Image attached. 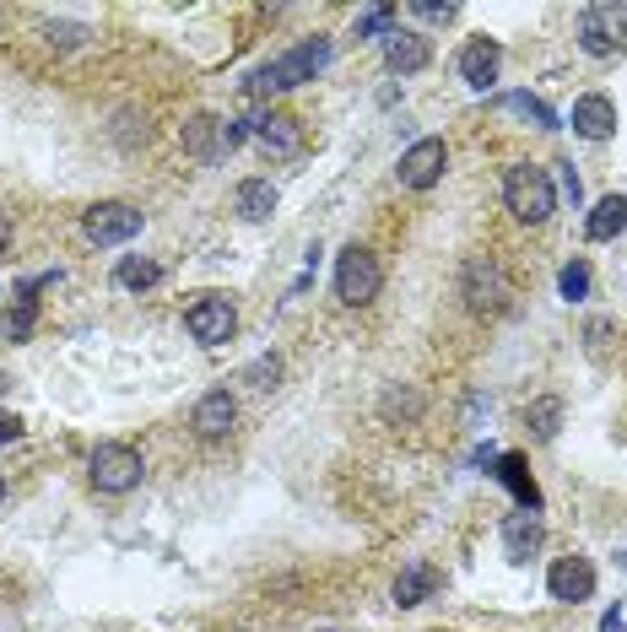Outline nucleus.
I'll return each mask as SVG.
<instances>
[{
    "label": "nucleus",
    "mask_w": 627,
    "mask_h": 632,
    "mask_svg": "<svg viewBox=\"0 0 627 632\" xmlns=\"http://www.w3.org/2000/svg\"><path fill=\"white\" fill-rule=\"evenodd\" d=\"M330 65V38H303L292 44L287 55H276L271 65H260L255 76L244 82V98H265V92H292L303 82H314L319 71Z\"/></svg>",
    "instance_id": "nucleus-1"
},
{
    "label": "nucleus",
    "mask_w": 627,
    "mask_h": 632,
    "mask_svg": "<svg viewBox=\"0 0 627 632\" xmlns=\"http://www.w3.org/2000/svg\"><path fill=\"white\" fill-rule=\"evenodd\" d=\"M503 206L514 211V222L541 227V222L557 211V190H552V179H546V168H536V163H514L509 173H503Z\"/></svg>",
    "instance_id": "nucleus-2"
},
{
    "label": "nucleus",
    "mask_w": 627,
    "mask_h": 632,
    "mask_svg": "<svg viewBox=\"0 0 627 632\" xmlns=\"http://www.w3.org/2000/svg\"><path fill=\"white\" fill-rule=\"evenodd\" d=\"M460 298L471 314H503L514 298V287H509V276H503V265L492 260V254H476V260H465V271H460Z\"/></svg>",
    "instance_id": "nucleus-3"
},
{
    "label": "nucleus",
    "mask_w": 627,
    "mask_h": 632,
    "mask_svg": "<svg viewBox=\"0 0 627 632\" xmlns=\"http://www.w3.org/2000/svg\"><path fill=\"white\" fill-rule=\"evenodd\" d=\"M379 287H384L379 254L363 249V244L341 249V260H336V298H341L346 308H368L373 298H379Z\"/></svg>",
    "instance_id": "nucleus-4"
},
{
    "label": "nucleus",
    "mask_w": 627,
    "mask_h": 632,
    "mask_svg": "<svg viewBox=\"0 0 627 632\" xmlns=\"http://www.w3.org/2000/svg\"><path fill=\"white\" fill-rule=\"evenodd\" d=\"M141 454L130 449V443H98L92 449V460H87V476H92V487L98 492H109V497H125V492H136L141 487Z\"/></svg>",
    "instance_id": "nucleus-5"
},
{
    "label": "nucleus",
    "mask_w": 627,
    "mask_h": 632,
    "mask_svg": "<svg viewBox=\"0 0 627 632\" xmlns=\"http://www.w3.org/2000/svg\"><path fill=\"white\" fill-rule=\"evenodd\" d=\"M627 38V11L622 6H584L579 11V49L590 60H611Z\"/></svg>",
    "instance_id": "nucleus-6"
},
{
    "label": "nucleus",
    "mask_w": 627,
    "mask_h": 632,
    "mask_svg": "<svg viewBox=\"0 0 627 632\" xmlns=\"http://www.w3.org/2000/svg\"><path fill=\"white\" fill-rule=\"evenodd\" d=\"M184 330H190L200 346H222V341H233V330H238V308L222 298V292H200V298L184 308Z\"/></svg>",
    "instance_id": "nucleus-7"
},
{
    "label": "nucleus",
    "mask_w": 627,
    "mask_h": 632,
    "mask_svg": "<svg viewBox=\"0 0 627 632\" xmlns=\"http://www.w3.org/2000/svg\"><path fill=\"white\" fill-rule=\"evenodd\" d=\"M82 233L92 238V244H103V249L130 244V238L141 233V211L125 206V200H98V206L82 217Z\"/></svg>",
    "instance_id": "nucleus-8"
},
{
    "label": "nucleus",
    "mask_w": 627,
    "mask_h": 632,
    "mask_svg": "<svg viewBox=\"0 0 627 632\" xmlns=\"http://www.w3.org/2000/svg\"><path fill=\"white\" fill-rule=\"evenodd\" d=\"M255 146H260L265 157H303V146H309V130H303L292 114L265 109V114L255 119Z\"/></svg>",
    "instance_id": "nucleus-9"
},
{
    "label": "nucleus",
    "mask_w": 627,
    "mask_h": 632,
    "mask_svg": "<svg viewBox=\"0 0 627 632\" xmlns=\"http://www.w3.org/2000/svg\"><path fill=\"white\" fill-rule=\"evenodd\" d=\"M444 163H449V146L438 136L417 141L406 157H400V184H406V190H433V184L444 179Z\"/></svg>",
    "instance_id": "nucleus-10"
},
{
    "label": "nucleus",
    "mask_w": 627,
    "mask_h": 632,
    "mask_svg": "<svg viewBox=\"0 0 627 632\" xmlns=\"http://www.w3.org/2000/svg\"><path fill=\"white\" fill-rule=\"evenodd\" d=\"M546 595L563 600V605L590 600V595H595V568H590V557H557L552 573H546Z\"/></svg>",
    "instance_id": "nucleus-11"
},
{
    "label": "nucleus",
    "mask_w": 627,
    "mask_h": 632,
    "mask_svg": "<svg viewBox=\"0 0 627 632\" xmlns=\"http://www.w3.org/2000/svg\"><path fill=\"white\" fill-rule=\"evenodd\" d=\"M233 422H238V400L228 395V389H211V395H200L195 411H190L195 438H228Z\"/></svg>",
    "instance_id": "nucleus-12"
},
{
    "label": "nucleus",
    "mask_w": 627,
    "mask_h": 632,
    "mask_svg": "<svg viewBox=\"0 0 627 632\" xmlns=\"http://www.w3.org/2000/svg\"><path fill=\"white\" fill-rule=\"evenodd\" d=\"M498 60H503V49H498V38H471V44L460 49V76H465V87H476V92H487L492 82H498Z\"/></svg>",
    "instance_id": "nucleus-13"
},
{
    "label": "nucleus",
    "mask_w": 627,
    "mask_h": 632,
    "mask_svg": "<svg viewBox=\"0 0 627 632\" xmlns=\"http://www.w3.org/2000/svg\"><path fill=\"white\" fill-rule=\"evenodd\" d=\"M611 130H617V103H611L606 92H584V98L573 103V136L606 141Z\"/></svg>",
    "instance_id": "nucleus-14"
},
{
    "label": "nucleus",
    "mask_w": 627,
    "mask_h": 632,
    "mask_svg": "<svg viewBox=\"0 0 627 632\" xmlns=\"http://www.w3.org/2000/svg\"><path fill=\"white\" fill-rule=\"evenodd\" d=\"M546 541V524L541 514H530V508H519V514L503 519V551H509V562H530Z\"/></svg>",
    "instance_id": "nucleus-15"
},
{
    "label": "nucleus",
    "mask_w": 627,
    "mask_h": 632,
    "mask_svg": "<svg viewBox=\"0 0 627 632\" xmlns=\"http://www.w3.org/2000/svg\"><path fill=\"white\" fill-rule=\"evenodd\" d=\"M428 60H433V44L422 33H390V38H384V65H390L395 76L422 71Z\"/></svg>",
    "instance_id": "nucleus-16"
},
{
    "label": "nucleus",
    "mask_w": 627,
    "mask_h": 632,
    "mask_svg": "<svg viewBox=\"0 0 627 632\" xmlns=\"http://www.w3.org/2000/svg\"><path fill=\"white\" fill-rule=\"evenodd\" d=\"M184 152L200 157V163H211V157L228 152V141H222V119L217 114H195L190 125H184Z\"/></svg>",
    "instance_id": "nucleus-17"
},
{
    "label": "nucleus",
    "mask_w": 627,
    "mask_h": 632,
    "mask_svg": "<svg viewBox=\"0 0 627 632\" xmlns=\"http://www.w3.org/2000/svg\"><path fill=\"white\" fill-rule=\"evenodd\" d=\"M438 589V568L433 562H406L395 578V605H422Z\"/></svg>",
    "instance_id": "nucleus-18"
},
{
    "label": "nucleus",
    "mask_w": 627,
    "mask_h": 632,
    "mask_svg": "<svg viewBox=\"0 0 627 632\" xmlns=\"http://www.w3.org/2000/svg\"><path fill=\"white\" fill-rule=\"evenodd\" d=\"M233 206H238V217L244 222H265L276 211V184L271 179H244L238 184V195H233Z\"/></svg>",
    "instance_id": "nucleus-19"
},
{
    "label": "nucleus",
    "mask_w": 627,
    "mask_h": 632,
    "mask_svg": "<svg viewBox=\"0 0 627 632\" xmlns=\"http://www.w3.org/2000/svg\"><path fill=\"white\" fill-rule=\"evenodd\" d=\"M627 227V200L622 195H606V200H595V211H590V222H584V233L595 238V244H606V238H617Z\"/></svg>",
    "instance_id": "nucleus-20"
},
{
    "label": "nucleus",
    "mask_w": 627,
    "mask_h": 632,
    "mask_svg": "<svg viewBox=\"0 0 627 632\" xmlns=\"http://www.w3.org/2000/svg\"><path fill=\"white\" fill-rule=\"evenodd\" d=\"M498 476H503V487L519 497V508H530V514H536V508H541V492H536V481H530V470H525V460H519V454H503V460H498Z\"/></svg>",
    "instance_id": "nucleus-21"
},
{
    "label": "nucleus",
    "mask_w": 627,
    "mask_h": 632,
    "mask_svg": "<svg viewBox=\"0 0 627 632\" xmlns=\"http://www.w3.org/2000/svg\"><path fill=\"white\" fill-rule=\"evenodd\" d=\"M525 427H530V433H536L541 443H552L557 427H563V400H557V395L530 400V406H525Z\"/></svg>",
    "instance_id": "nucleus-22"
},
{
    "label": "nucleus",
    "mask_w": 627,
    "mask_h": 632,
    "mask_svg": "<svg viewBox=\"0 0 627 632\" xmlns=\"http://www.w3.org/2000/svg\"><path fill=\"white\" fill-rule=\"evenodd\" d=\"M114 281H119V287H130V292H146V287L163 281V265H157V260H136V254H130V260H119Z\"/></svg>",
    "instance_id": "nucleus-23"
},
{
    "label": "nucleus",
    "mask_w": 627,
    "mask_h": 632,
    "mask_svg": "<svg viewBox=\"0 0 627 632\" xmlns=\"http://www.w3.org/2000/svg\"><path fill=\"white\" fill-rule=\"evenodd\" d=\"M33 325H38V303L33 298H17L6 314H0V335H6V341H28Z\"/></svg>",
    "instance_id": "nucleus-24"
},
{
    "label": "nucleus",
    "mask_w": 627,
    "mask_h": 632,
    "mask_svg": "<svg viewBox=\"0 0 627 632\" xmlns=\"http://www.w3.org/2000/svg\"><path fill=\"white\" fill-rule=\"evenodd\" d=\"M498 103H503V109H514V114H525V119H536L541 130H557V114L546 109L541 98H530V92H503Z\"/></svg>",
    "instance_id": "nucleus-25"
},
{
    "label": "nucleus",
    "mask_w": 627,
    "mask_h": 632,
    "mask_svg": "<svg viewBox=\"0 0 627 632\" xmlns=\"http://www.w3.org/2000/svg\"><path fill=\"white\" fill-rule=\"evenodd\" d=\"M557 287H563V298H568V303H579L584 292H590V265H584V260L563 265V276H557Z\"/></svg>",
    "instance_id": "nucleus-26"
},
{
    "label": "nucleus",
    "mask_w": 627,
    "mask_h": 632,
    "mask_svg": "<svg viewBox=\"0 0 627 632\" xmlns=\"http://www.w3.org/2000/svg\"><path fill=\"white\" fill-rule=\"evenodd\" d=\"M44 38H49V44H55V49H76V44H87V28H76V22H49V28H44Z\"/></svg>",
    "instance_id": "nucleus-27"
},
{
    "label": "nucleus",
    "mask_w": 627,
    "mask_h": 632,
    "mask_svg": "<svg viewBox=\"0 0 627 632\" xmlns=\"http://www.w3.org/2000/svg\"><path fill=\"white\" fill-rule=\"evenodd\" d=\"M255 389H271L276 379H282V357H260V362H249V373H244Z\"/></svg>",
    "instance_id": "nucleus-28"
},
{
    "label": "nucleus",
    "mask_w": 627,
    "mask_h": 632,
    "mask_svg": "<svg viewBox=\"0 0 627 632\" xmlns=\"http://www.w3.org/2000/svg\"><path fill=\"white\" fill-rule=\"evenodd\" d=\"M417 22H455L460 17V6H428V0H417V6H406Z\"/></svg>",
    "instance_id": "nucleus-29"
},
{
    "label": "nucleus",
    "mask_w": 627,
    "mask_h": 632,
    "mask_svg": "<svg viewBox=\"0 0 627 632\" xmlns=\"http://www.w3.org/2000/svg\"><path fill=\"white\" fill-rule=\"evenodd\" d=\"M390 22H395V6H373V11H363V22H357V33H384V28H390Z\"/></svg>",
    "instance_id": "nucleus-30"
},
{
    "label": "nucleus",
    "mask_w": 627,
    "mask_h": 632,
    "mask_svg": "<svg viewBox=\"0 0 627 632\" xmlns=\"http://www.w3.org/2000/svg\"><path fill=\"white\" fill-rule=\"evenodd\" d=\"M422 411V400L411 395V389H395L390 400H384V416H417Z\"/></svg>",
    "instance_id": "nucleus-31"
},
{
    "label": "nucleus",
    "mask_w": 627,
    "mask_h": 632,
    "mask_svg": "<svg viewBox=\"0 0 627 632\" xmlns=\"http://www.w3.org/2000/svg\"><path fill=\"white\" fill-rule=\"evenodd\" d=\"M563 195L579 206V195H584V184H579V173H573V163H563Z\"/></svg>",
    "instance_id": "nucleus-32"
},
{
    "label": "nucleus",
    "mask_w": 627,
    "mask_h": 632,
    "mask_svg": "<svg viewBox=\"0 0 627 632\" xmlns=\"http://www.w3.org/2000/svg\"><path fill=\"white\" fill-rule=\"evenodd\" d=\"M22 438V422L17 416H0V443H17Z\"/></svg>",
    "instance_id": "nucleus-33"
},
{
    "label": "nucleus",
    "mask_w": 627,
    "mask_h": 632,
    "mask_svg": "<svg viewBox=\"0 0 627 632\" xmlns=\"http://www.w3.org/2000/svg\"><path fill=\"white\" fill-rule=\"evenodd\" d=\"M6 244H11V222L0 217V249H6Z\"/></svg>",
    "instance_id": "nucleus-34"
},
{
    "label": "nucleus",
    "mask_w": 627,
    "mask_h": 632,
    "mask_svg": "<svg viewBox=\"0 0 627 632\" xmlns=\"http://www.w3.org/2000/svg\"><path fill=\"white\" fill-rule=\"evenodd\" d=\"M0 497H6V476H0Z\"/></svg>",
    "instance_id": "nucleus-35"
},
{
    "label": "nucleus",
    "mask_w": 627,
    "mask_h": 632,
    "mask_svg": "<svg viewBox=\"0 0 627 632\" xmlns=\"http://www.w3.org/2000/svg\"><path fill=\"white\" fill-rule=\"evenodd\" d=\"M622 568H627V551H622Z\"/></svg>",
    "instance_id": "nucleus-36"
},
{
    "label": "nucleus",
    "mask_w": 627,
    "mask_h": 632,
    "mask_svg": "<svg viewBox=\"0 0 627 632\" xmlns=\"http://www.w3.org/2000/svg\"><path fill=\"white\" fill-rule=\"evenodd\" d=\"M0 389H6V379H0Z\"/></svg>",
    "instance_id": "nucleus-37"
}]
</instances>
